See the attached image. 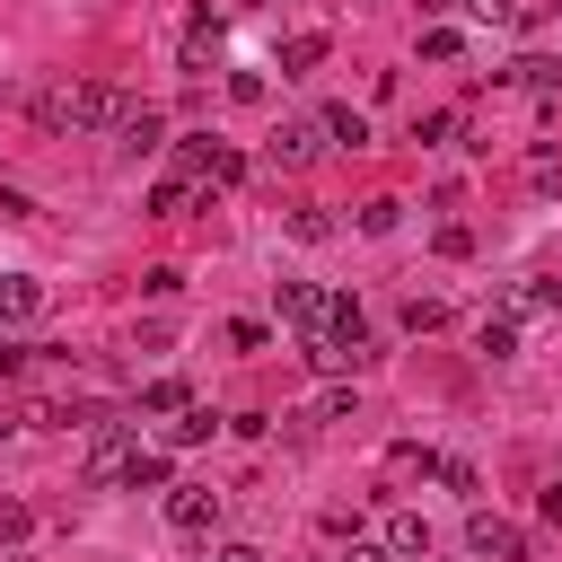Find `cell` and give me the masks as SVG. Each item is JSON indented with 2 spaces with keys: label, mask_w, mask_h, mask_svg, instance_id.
Wrapping results in <instances>:
<instances>
[{
  "label": "cell",
  "mask_w": 562,
  "mask_h": 562,
  "mask_svg": "<svg viewBox=\"0 0 562 562\" xmlns=\"http://www.w3.org/2000/svg\"><path fill=\"white\" fill-rule=\"evenodd\" d=\"M132 114V97L114 88V79H79L70 88V132H105V123H123Z\"/></svg>",
  "instance_id": "cell-1"
},
{
  "label": "cell",
  "mask_w": 562,
  "mask_h": 562,
  "mask_svg": "<svg viewBox=\"0 0 562 562\" xmlns=\"http://www.w3.org/2000/svg\"><path fill=\"white\" fill-rule=\"evenodd\" d=\"M167 527L176 536H211L220 527V492L211 483H167Z\"/></svg>",
  "instance_id": "cell-2"
},
{
  "label": "cell",
  "mask_w": 562,
  "mask_h": 562,
  "mask_svg": "<svg viewBox=\"0 0 562 562\" xmlns=\"http://www.w3.org/2000/svg\"><path fill=\"white\" fill-rule=\"evenodd\" d=\"M465 544H474L483 562H527V536H518L509 518H492V509H474V518H465Z\"/></svg>",
  "instance_id": "cell-3"
},
{
  "label": "cell",
  "mask_w": 562,
  "mask_h": 562,
  "mask_svg": "<svg viewBox=\"0 0 562 562\" xmlns=\"http://www.w3.org/2000/svg\"><path fill=\"white\" fill-rule=\"evenodd\" d=\"M132 430H140V422H97V448H88V474H97V483H123V457H132Z\"/></svg>",
  "instance_id": "cell-4"
},
{
  "label": "cell",
  "mask_w": 562,
  "mask_h": 562,
  "mask_svg": "<svg viewBox=\"0 0 562 562\" xmlns=\"http://www.w3.org/2000/svg\"><path fill=\"white\" fill-rule=\"evenodd\" d=\"M35 316H44V281L0 272V325H35Z\"/></svg>",
  "instance_id": "cell-5"
},
{
  "label": "cell",
  "mask_w": 562,
  "mask_h": 562,
  "mask_svg": "<svg viewBox=\"0 0 562 562\" xmlns=\"http://www.w3.org/2000/svg\"><path fill=\"white\" fill-rule=\"evenodd\" d=\"M316 140H325V123H281L263 149H272V167H307V158H316Z\"/></svg>",
  "instance_id": "cell-6"
},
{
  "label": "cell",
  "mask_w": 562,
  "mask_h": 562,
  "mask_svg": "<svg viewBox=\"0 0 562 562\" xmlns=\"http://www.w3.org/2000/svg\"><path fill=\"white\" fill-rule=\"evenodd\" d=\"M114 132H123V149L140 158V149H158V140H167V114H158V105H132V114H123Z\"/></svg>",
  "instance_id": "cell-7"
},
{
  "label": "cell",
  "mask_w": 562,
  "mask_h": 562,
  "mask_svg": "<svg viewBox=\"0 0 562 562\" xmlns=\"http://www.w3.org/2000/svg\"><path fill=\"white\" fill-rule=\"evenodd\" d=\"M167 483H176V474H167L158 448H132V457H123V492H167Z\"/></svg>",
  "instance_id": "cell-8"
},
{
  "label": "cell",
  "mask_w": 562,
  "mask_h": 562,
  "mask_svg": "<svg viewBox=\"0 0 562 562\" xmlns=\"http://www.w3.org/2000/svg\"><path fill=\"white\" fill-rule=\"evenodd\" d=\"M492 79H509V88H562V61H553V53H518V61L492 70Z\"/></svg>",
  "instance_id": "cell-9"
},
{
  "label": "cell",
  "mask_w": 562,
  "mask_h": 562,
  "mask_svg": "<svg viewBox=\"0 0 562 562\" xmlns=\"http://www.w3.org/2000/svg\"><path fill=\"white\" fill-rule=\"evenodd\" d=\"M281 316L316 334V325H325V290H307V281H281Z\"/></svg>",
  "instance_id": "cell-10"
},
{
  "label": "cell",
  "mask_w": 562,
  "mask_h": 562,
  "mask_svg": "<svg viewBox=\"0 0 562 562\" xmlns=\"http://www.w3.org/2000/svg\"><path fill=\"white\" fill-rule=\"evenodd\" d=\"M386 553H395V562H413V553H430V527H422L413 509H395V518H386Z\"/></svg>",
  "instance_id": "cell-11"
},
{
  "label": "cell",
  "mask_w": 562,
  "mask_h": 562,
  "mask_svg": "<svg viewBox=\"0 0 562 562\" xmlns=\"http://www.w3.org/2000/svg\"><path fill=\"white\" fill-rule=\"evenodd\" d=\"M325 140H342V149H369V114H360V105H325Z\"/></svg>",
  "instance_id": "cell-12"
},
{
  "label": "cell",
  "mask_w": 562,
  "mask_h": 562,
  "mask_svg": "<svg viewBox=\"0 0 562 562\" xmlns=\"http://www.w3.org/2000/svg\"><path fill=\"white\" fill-rule=\"evenodd\" d=\"M474 351H483V360H509V351H518V316H483V325H474Z\"/></svg>",
  "instance_id": "cell-13"
},
{
  "label": "cell",
  "mask_w": 562,
  "mask_h": 562,
  "mask_svg": "<svg viewBox=\"0 0 562 562\" xmlns=\"http://www.w3.org/2000/svg\"><path fill=\"white\" fill-rule=\"evenodd\" d=\"M316 61H325V35H290L281 44V79H307Z\"/></svg>",
  "instance_id": "cell-14"
},
{
  "label": "cell",
  "mask_w": 562,
  "mask_h": 562,
  "mask_svg": "<svg viewBox=\"0 0 562 562\" xmlns=\"http://www.w3.org/2000/svg\"><path fill=\"white\" fill-rule=\"evenodd\" d=\"M211 430H220V422H211V413H202V404H184V413H176V422H167V448H202V439H211Z\"/></svg>",
  "instance_id": "cell-15"
},
{
  "label": "cell",
  "mask_w": 562,
  "mask_h": 562,
  "mask_svg": "<svg viewBox=\"0 0 562 562\" xmlns=\"http://www.w3.org/2000/svg\"><path fill=\"white\" fill-rule=\"evenodd\" d=\"M184 404H193L184 378H149V386H140V413H184Z\"/></svg>",
  "instance_id": "cell-16"
},
{
  "label": "cell",
  "mask_w": 562,
  "mask_h": 562,
  "mask_svg": "<svg viewBox=\"0 0 562 562\" xmlns=\"http://www.w3.org/2000/svg\"><path fill=\"white\" fill-rule=\"evenodd\" d=\"M184 202H193V184H184V176H167V184H149V220H176Z\"/></svg>",
  "instance_id": "cell-17"
},
{
  "label": "cell",
  "mask_w": 562,
  "mask_h": 562,
  "mask_svg": "<svg viewBox=\"0 0 562 562\" xmlns=\"http://www.w3.org/2000/svg\"><path fill=\"white\" fill-rule=\"evenodd\" d=\"M465 44H457V26H422V61H457Z\"/></svg>",
  "instance_id": "cell-18"
},
{
  "label": "cell",
  "mask_w": 562,
  "mask_h": 562,
  "mask_svg": "<svg viewBox=\"0 0 562 562\" xmlns=\"http://www.w3.org/2000/svg\"><path fill=\"white\" fill-rule=\"evenodd\" d=\"M395 220H404V202H386V193H378V202H360V228H369V237H386Z\"/></svg>",
  "instance_id": "cell-19"
},
{
  "label": "cell",
  "mask_w": 562,
  "mask_h": 562,
  "mask_svg": "<svg viewBox=\"0 0 562 562\" xmlns=\"http://www.w3.org/2000/svg\"><path fill=\"white\" fill-rule=\"evenodd\" d=\"M430 325H448V307L439 299H404V334H430Z\"/></svg>",
  "instance_id": "cell-20"
},
{
  "label": "cell",
  "mask_w": 562,
  "mask_h": 562,
  "mask_svg": "<svg viewBox=\"0 0 562 562\" xmlns=\"http://www.w3.org/2000/svg\"><path fill=\"white\" fill-rule=\"evenodd\" d=\"M351 413H360L351 386H325V395H316V422H351Z\"/></svg>",
  "instance_id": "cell-21"
},
{
  "label": "cell",
  "mask_w": 562,
  "mask_h": 562,
  "mask_svg": "<svg viewBox=\"0 0 562 562\" xmlns=\"http://www.w3.org/2000/svg\"><path fill=\"white\" fill-rule=\"evenodd\" d=\"M386 465H395V474H439V457H430V448H413V439H395V457H386Z\"/></svg>",
  "instance_id": "cell-22"
},
{
  "label": "cell",
  "mask_w": 562,
  "mask_h": 562,
  "mask_svg": "<svg viewBox=\"0 0 562 562\" xmlns=\"http://www.w3.org/2000/svg\"><path fill=\"white\" fill-rule=\"evenodd\" d=\"M26 527H35V509L26 501H0V544H26Z\"/></svg>",
  "instance_id": "cell-23"
},
{
  "label": "cell",
  "mask_w": 562,
  "mask_h": 562,
  "mask_svg": "<svg viewBox=\"0 0 562 562\" xmlns=\"http://www.w3.org/2000/svg\"><path fill=\"white\" fill-rule=\"evenodd\" d=\"M290 237H307V246H316V237H334V220H325V211H307V202H299V211H290Z\"/></svg>",
  "instance_id": "cell-24"
},
{
  "label": "cell",
  "mask_w": 562,
  "mask_h": 562,
  "mask_svg": "<svg viewBox=\"0 0 562 562\" xmlns=\"http://www.w3.org/2000/svg\"><path fill=\"white\" fill-rule=\"evenodd\" d=\"M140 290H149V299H176V290H184V272H176V263H149V272H140Z\"/></svg>",
  "instance_id": "cell-25"
},
{
  "label": "cell",
  "mask_w": 562,
  "mask_h": 562,
  "mask_svg": "<svg viewBox=\"0 0 562 562\" xmlns=\"http://www.w3.org/2000/svg\"><path fill=\"white\" fill-rule=\"evenodd\" d=\"M518 307H562V272H544V281H527V290H518Z\"/></svg>",
  "instance_id": "cell-26"
},
{
  "label": "cell",
  "mask_w": 562,
  "mask_h": 562,
  "mask_svg": "<svg viewBox=\"0 0 562 562\" xmlns=\"http://www.w3.org/2000/svg\"><path fill=\"white\" fill-rule=\"evenodd\" d=\"M465 9H474V18H492V26H518V18H527L518 0H465Z\"/></svg>",
  "instance_id": "cell-27"
},
{
  "label": "cell",
  "mask_w": 562,
  "mask_h": 562,
  "mask_svg": "<svg viewBox=\"0 0 562 562\" xmlns=\"http://www.w3.org/2000/svg\"><path fill=\"white\" fill-rule=\"evenodd\" d=\"M342 562H395V553H386V544H360V536H351V553H342Z\"/></svg>",
  "instance_id": "cell-28"
},
{
  "label": "cell",
  "mask_w": 562,
  "mask_h": 562,
  "mask_svg": "<svg viewBox=\"0 0 562 562\" xmlns=\"http://www.w3.org/2000/svg\"><path fill=\"white\" fill-rule=\"evenodd\" d=\"M544 518H562V474H553V483H544Z\"/></svg>",
  "instance_id": "cell-29"
},
{
  "label": "cell",
  "mask_w": 562,
  "mask_h": 562,
  "mask_svg": "<svg viewBox=\"0 0 562 562\" xmlns=\"http://www.w3.org/2000/svg\"><path fill=\"white\" fill-rule=\"evenodd\" d=\"M220 562H263V553H255V544H228V553H220Z\"/></svg>",
  "instance_id": "cell-30"
}]
</instances>
